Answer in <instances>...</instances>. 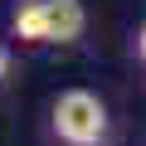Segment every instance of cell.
I'll list each match as a JSON object with an SVG mask.
<instances>
[{
    "mask_svg": "<svg viewBox=\"0 0 146 146\" xmlns=\"http://www.w3.org/2000/svg\"><path fill=\"white\" fill-rule=\"evenodd\" d=\"M54 146H112V107L93 88H63L49 102Z\"/></svg>",
    "mask_w": 146,
    "mask_h": 146,
    "instance_id": "cell-1",
    "label": "cell"
},
{
    "mask_svg": "<svg viewBox=\"0 0 146 146\" xmlns=\"http://www.w3.org/2000/svg\"><path fill=\"white\" fill-rule=\"evenodd\" d=\"M88 34L83 0H39V44H78Z\"/></svg>",
    "mask_w": 146,
    "mask_h": 146,
    "instance_id": "cell-2",
    "label": "cell"
},
{
    "mask_svg": "<svg viewBox=\"0 0 146 146\" xmlns=\"http://www.w3.org/2000/svg\"><path fill=\"white\" fill-rule=\"evenodd\" d=\"M10 34L20 44H39V0H15L10 5Z\"/></svg>",
    "mask_w": 146,
    "mask_h": 146,
    "instance_id": "cell-3",
    "label": "cell"
},
{
    "mask_svg": "<svg viewBox=\"0 0 146 146\" xmlns=\"http://www.w3.org/2000/svg\"><path fill=\"white\" fill-rule=\"evenodd\" d=\"M10 68H15V49L0 39V93H5V83H10Z\"/></svg>",
    "mask_w": 146,
    "mask_h": 146,
    "instance_id": "cell-4",
    "label": "cell"
}]
</instances>
